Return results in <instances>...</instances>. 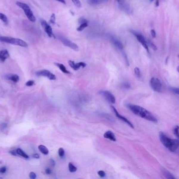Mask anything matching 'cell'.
Returning <instances> with one entry per match:
<instances>
[{
	"label": "cell",
	"mask_w": 179,
	"mask_h": 179,
	"mask_svg": "<svg viewBox=\"0 0 179 179\" xmlns=\"http://www.w3.org/2000/svg\"><path fill=\"white\" fill-rule=\"evenodd\" d=\"M88 22L87 21L85 18H81L79 20V23L80 24H83V23H88Z\"/></svg>",
	"instance_id": "34"
},
{
	"label": "cell",
	"mask_w": 179,
	"mask_h": 179,
	"mask_svg": "<svg viewBox=\"0 0 179 179\" xmlns=\"http://www.w3.org/2000/svg\"><path fill=\"white\" fill-rule=\"evenodd\" d=\"M16 152L17 153L18 155L21 156V157H23V158H26V159H28V158H29V156H28V155H27V154H26V153L21 149H17L16 150Z\"/></svg>",
	"instance_id": "19"
},
{
	"label": "cell",
	"mask_w": 179,
	"mask_h": 179,
	"mask_svg": "<svg viewBox=\"0 0 179 179\" xmlns=\"http://www.w3.org/2000/svg\"><path fill=\"white\" fill-rule=\"evenodd\" d=\"M7 171V168L5 166H3L0 168V173H4Z\"/></svg>",
	"instance_id": "36"
},
{
	"label": "cell",
	"mask_w": 179,
	"mask_h": 179,
	"mask_svg": "<svg viewBox=\"0 0 179 179\" xmlns=\"http://www.w3.org/2000/svg\"><path fill=\"white\" fill-rule=\"evenodd\" d=\"M159 4V0H156V2H155V6L156 7H158Z\"/></svg>",
	"instance_id": "45"
},
{
	"label": "cell",
	"mask_w": 179,
	"mask_h": 179,
	"mask_svg": "<svg viewBox=\"0 0 179 179\" xmlns=\"http://www.w3.org/2000/svg\"><path fill=\"white\" fill-rule=\"evenodd\" d=\"M110 41L111 43H113V44L115 45V46L116 47L119 51H124V46L122 44V43L120 42L119 40H117L116 38H113V36L111 37Z\"/></svg>",
	"instance_id": "13"
},
{
	"label": "cell",
	"mask_w": 179,
	"mask_h": 179,
	"mask_svg": "<svg viewBox=\"0 0 179 179\" xmlns=\"http://www.w3.org/2000/svg\"><path fill=\"white\" fill-rule=\"evenodd\" d=\"M69 66L75 71H77L78 69H80V67L84 68L86 66V64L84 62H79L77 63H75L73 60H69Z\"/></svg>",
	"instance_id": "12"
},
{
	"label": "cell",
	"mask_w": 179,
	"mask_h": 179,
	"mask_svg": "<svg viewBox=\"0 0 179 179\" xmlns=\"http://www.w3.org/2000/svg\"><path fill=\"white\" fill-rule=\"evenodd\" d=\"M0 20L5 24L8 23V18H7V16L2 13H0Z\"/></svg>",
	"instance_id": "21"
},
{
	"label": "cell",
	"mask_w": 179,
	"mask_h": 179,
	"mask_svg": "<svg viewBox=\"0 0 179 179\" xmlns=\"http://www.w3.org/2000/svg\"><path fill=\"white\" fill-rule=\"evenodd\" d=\"M71 1L76 7H82V4L80 0H71Z\"/></svg>",
	"instance_id": "27"
},
{
	"label": "cell",
	"mask_w": 179,
	"mask_h": 179,
	"mask_svg": "<svg viewBox=\"0 0 179 179\" xmlns=\"http://www.w3.org/2000/svg\"><path fill=\"white\" fill-rule=\"evenodd\" d=\"M122 87H124V88L128 89L130 88V84H129L128 83H124L122 85Z\"/></svg>",
	"instance_id": "35"
},
{
	"label": "cell",
	"mask_w": 179,
	"mask_h": 179,
	"mask_svg": "<svg viewBox=\"0 0 179 179\" xmlns=\"http://www.w3.org/2000/svg\"><path fill=\"white\" fill-rule=\"evenodd\" d=\"M16 4L17 5L18 7H20L21 9H22L23 11L24 12L25 15L27 16V18L30 21L32 22H35V16L34 15L33 12L31 10V8L29 7L28 5L24 3L21 2H16Z\"/></svg>",
	"instance_id": "4"
},
{
	"label": "cell",
	"mask_w": 179,
	"mask_h": 179,
	"mask_svg": "<svg viewBox=\"0 0 179 179\" xmlns=\"http://www.w3.org/2000/svg\"><path fill=\"white\" fill-rule=\"evenodd\" d=\"M98 175L100 178H104L106 176V173L104 171H99L97 172Z\"/></svg>",
	"instance_id": "30"
},
{
	"label": "cell",
	"mask_w": 179,
	"mask_h": 179,
	"mask_svg": "<svg viewBox=\"0 0 179 179\" xmlns=\"http://www.w3.org/2000/svg\"><path fill=\"white\" fill-rule=\"evenodd\" d=\"M159 137L162 144L172 152H175L179 148V141L178 139H173L168 137L163 132L159 133Z\"/></svg>",
	"instance_id": "2"
},
{
	"label": "cell",
	"mask_w": 179,
	"mask_h": 179,
	"mask_svg": "<svg viewBox=\"0 0 179 179\" xmlns=\"http://www.w3.org/2000/svg\"><path fill=\"white\" fill-rule=\"evenodd\" d=\"M150 33L151 35L152 36L153 38H155L156 37V33H155V31L154 29H151Z\"/></svg>",
	"instance_id": "37"
},
{
	"label": "cell",
	"mask_w": 179,
	"mask_h": 179,
	"mask_svg": "<svg viewBox=\"0 0 179 179\" xmlns=\"http://www.w3.org/2000/svg\"><path fill=\"white\" fill-rule=\"evenodd\" d=\"M133 33L136 37L138 41L140 42V43L143 46L144 48L146 49L147 51L149 53V47L148 45H147V42H146V40L144 38V36L142 35L141 34L138 33H136L135 32H133Z\"/></svg>",
	"instance_id": "10"
},
{
	"label": "cell",
	"mask_w": 179,
	"mask_h": 179,
	"mask_svg": "<svg viewBox=\"0 0 179 179\" xmlns=\"http://www.w3.org/2000/svg\"><path fill=\"white\" fill-rule=\"evenodd\" d=\"M10 57L9 52L7 49L0 51V61L4 62Z\"/></svg>",
	"instance_id": "14"
},
{
	"label": "cell",
	"mask_w": 179,
	"mask_h": 179,
	"mask_svg": "<svg viewBox=\"0 0 179 179\" xmlns=\"http://www.w3.org/2000/svg\"><path fill=\"white\" fill-rule=\"evenodd\" d=\"M56 21V16L55 14L53 13L52 15H51L50 20H49V23L52 24H55Z\"/></svg>",
	"instance_id": "26"
},
{
	"label": "cell",
	"mask_w": 179,
	"mask_h": 179,
	"mask_svg": "<svg viewBox=\"0 0 179 179\" xmlns=\"http://www.w3.org/2000/svg\"><path fill=\"white\" fill-rule=\"evenodd\" d=\"M33 157L34 158H36V159H39L40 158V155H38V153H35L34 155H33Z\"/></svg>",
	"instance_id": "41"
},
{
	"label": "cell",
	"mask_w": 179,
	"mask_h": 179,
	"mask_svg": "<svg viewBox=\"0 0 179 179\" xmlns=\"http://www.w3.org/2000/svg\"><path fill=\"white\" fill-rule=\"evenodd\" d=\"M100 94L105 98L107 101L109 102L111 104H115L116 99L114 96L110 92L107 91H102L100 92Z\"/></svg>",
	"instance_id": "9"
},
{
	"label": "cell",
	"mask_w": 179,
	"mask_h": 179,
	"mask_svg": "<svg viewBox=\"0 0 179 179\" xmlns=\"http://www.w3.org/2000/svg\"><path fill=\"white\" fill-rule=\"evenodd\" d=\"M173 133L177 138H179V126H177L173 129Z\"/></svg>",
	"instance_id": "28"
},
{
	"label": "cell",
	"mask_w": 179,
	"mask_h": 179,
	"mask_svg": "<svg viewBox=\"0 0 179 179\" xmlns=\"http://www.w3.org/2000/svg\"><path fill=\"white\" fill-rule=\"evenodd\" d=\"M38 148L39 149V150L40 151V152L42 153L43 154H44L45 155H47L49 154V150H48V149L45 146H43V145H40V146H38Z\"/></svg>",
	"instance_id": "18"
},
{
	"label": "cell",
	"mask_w": 179,
	"mask_h": 179,
	"mask_svg": "<svg viewBox=\"0 0 179 179\" xmlns=\"http://www.w3.org/2000/svg\"><path fill=\"white\" fill-rule=\"evenodd\" d=\"M7 124H5V123H3V124H1V128L2 129H4L6 128L7 127Z\"/></svg>",
	"instance_id": "38"
},
{
	"label": "cell",
	"mask_w": 179,
	"mask_h": 179,
	"mask_svg": "<svg viewBox=\"0 0 179 179\" xmlns=\"http://www.w3.org/2000/svg\"><path fill=\"white\" fill-rule=\"evenodd\" d=\"M146 42H147L148 46L150 47L151 48L153 49L154 51H157V47L152 42H151V41H149V40H147V41L146 40Z\"/></svg>",
	"instance_id": "23"
},
{
	"label": "cell",
	"mask_w": 179,
	"mask_h": 179,
	"mask_svg": "<svg viewBox=\"0 0 179 179\" xmlns=\"http://www.w3.org/2000/svg\"><path fill=\"white\" fill-rule=\"evenodd\" d=\"M45 172L46 173L47 175H51V173H52V170H51L50 169H47L45 170Z\"/></svg>",
	"instance_id": "39"
},
{
	"label": "cell",
	"mask_w": 179,
	"mask_h": 179,
	"mask_svg": "<svg viewBox=\"0 0 179 179\" xmlns=\"http://www.w3.org/2000/svg\"><path fill=\"white\" fill-rule=\"evenodd\" d=\"M104 137L105 138H106V139H109L111 141H116V138L115 137V135L111 131H107V132L105 133V134L104 135Z\"/></svg>",
	"instance_id": "15"
},
{
	"label": "cell",
	"mask_w": 179,
	"mask_h": 179,
	"mask_svg": "<svg viewBox=\"0 0 179 179\" xmlns=\"http://www.w3.org/2000/svg\"><path fill=\"white\" fill-rule=\"evenodd\" d=\"M150 86L153 91L156 92H160L161 91L162 84L158 78L152 77L150 80Z\"/></svg>",
	"instance_id": "7"
},
{
	"label": "cell",
	"mask_w": 179,
	"mask_h": 179,
	"mask_svg": "<svg viewBox=\"0 0 179 179\" xmlns=\"http://www.w3.org/2000/svg\"><path fill=\"white\" fill-rule=\"evenodd\" d=\"M151 1H153V0H150Z\"/></svg>",
	"instance_id": "46"
},
{
	"label": "cell",
	"mask_w": 179,
	"mask_h": 179,
	"mask_svg": "<svg viewBox=\"0 0 179 179\" xmlns=\"http://www.w3.org/2000/svg\"><path fill=\"white\" fill-rule=\"evenodd\" d=\"M127 107L135 115H137L144 119L154 122H157L158 121L154 115H153L150 111L142 107L133 104H128Z\"/></svg>",
	"instance_id": "1"
},
{
	"label": "cell",
	"mask_w": 179,
	"mask_h": 179,
	"mask_svg": "<svg viewBox=\"0 0 179 179\" xmlns=\"http://www.w3.org/2000/svg\"><path fill=\"white\" fill-rule=\"evenodd\" d=\"M134 71H135V75L137 76V77H140V76H141V73H140V69L138 67H135Z\"/></svg>",
	"instance_id": "25"
},
{
	"label": "cell",
	"mask_w": 179,
	"mask_h": 179,
	"mask_svg": "<svg viewBox=\"0 0 179 179\" xmlns=\"http://www.w3.org/2000/svg\"><path fill=\"white\" fill-rule=\"evenodd\" d=\"M34 84V82L33 80H29L28 82H27L26 85L27 86H32Z\"/></svg>",
	"instance_id": "33"
},
{
	"label": "cell",
	"mask_w": 179,
	"mask_h": 179,
	"mask_svg": "<svg viewBox=\"0 0 179 179\" xmlns=\"http://www.w3.org/2000/svg\"><path fill=\"white\" fill-rule=\"evenodd\" d=\"M7 79L11 80L14 83H18L20 80L19 76L15 74H9L7 76Z\"/></svg>",
	"instance_id": "16"
},
{
	"label": "cell",
	"mask_w": 179,
	"mask_h": 179,
	"mask_svg": "<svg viewBox=\"0 0 179 179\" xmlns=\"http://www.w3.org/2000/svg\"><path fill=\"white\" fill-rule=\"evenodd\" d=\"M111 108L113 109V111L115 113V115H116L117 117L119 119L122 120V121L124 122L125 123H126L128 125L130 126L131 128H132L133 129L135 128L133 124L128 119H127L126 118L124 117V116H122V115H120L119 113L118 112L117 110L116 109V108L115 107H114L113 106H111Z\"/></svg>",
	"instance_id": "11"
},
{
	"label": "cell",
	"mask_w": 179,
	"mask_h": 179,
	"mask_svg": "<svg viewBox=\"0 0 179 179\" xmlns=\"http://www.w3.org/2000/svg\"><path fill=\"white\" fill-rule=\"evenodd\" d=\"M55 64L60 69V70L62 71L63 73L66 74H70V72L68 70H67L66 67L64 65L60 64V63H55Z\"/></svg>",
	"instance_id": "17"
},
{
	"label": "cell",
	"mask_w": 179,
	"mask_h": 179,
	"mask_svg": "<svg viewBox=\"0 0 179 179\" xmlns=\"http://www.w3.org/2000/svg\"><path fill=\"white\" fill-rule=\"evenodd\" d=\"M40 22L43 29H44V30L45 32V33L47 34V35L49 36V38H55V36L54 34L53 29L52 27L50 26V25L46 21L43 19H41Z\"/></svg>",
	"instance_id": "6"
},
{
	"label": "cell",
	"mask_w": 179,
	"mask_h": 179,
	"mask_svg": "<svg viewBox=\"0 0 179 179\" xmlns=\"http://www.w3.org/2000/svg\"><path fill=\"white\" fill-rule=\"evenodd\" d=\"M51 164H52V165H53V166H55V161H54V160L51 159Z\"/></svg>",
	"instance_id": "44"
},
{
	"label": "cell",
	"mask_w": 179,
	"mask_h": 179,
	"mask_svg": "<svg viewBox=\"0 0 179 179\" xmlns=\"http://www.w3.org/2000/svg\"><path fill=\"white\" fill-rule=\"evenodd\" d=\"M36 75L38 76H44L49 78V80H54L56 79V76L48 70H42L36 72Z\"/></svg>",
	"instance_id": "8"
},
{
	"label": "cell",
	"mask_w": 179,
	"mask_h": 179,
	"mask_svg": "<svg viewBox=\"0 0 179 179\" xmlns=\"http://www.w3.org/2000/svg\"><path fill=\"white\" fill-rule=\"evenodd\" d=\"M10 153H11L12 155H15V156H17L18 155V154H17V153L16 152V150H12L10 151Z\"/></svg>",
	"instance_id": "40"
},
{
	"label": "cell",
	"mask_w": 179,
	"mask_h": 179,
	"mask_svg": "<svg viewBox=\"0 0 179 179\" xmlns=\"http://www.w3.org/2000/svg\"><path fill=\"white\" fill-rule=\"evenodd\" d=\"M58 155H60V157H61V158L64 156L65 151L64 149L60 148L58 149Z\"/></svg>",
	"instance_id": "29"
},
{
	"label": "cell",
	"mask_w": 179,
	"mask_h": 179,
	"mask_svg": "<svg viewBox=\"0 0 179 179\" xmlns=\"http://www.w3.org/2000/svg\"><path fill=\"white\" fill-rule=\"evenodd\" d=\"M87 27H88V23H83V24H81L80 27H78L77 29V30L78 31H82L83 30H84V29H85Z\"/></svg>",
	"instance_id": "24"
},
{
	"label": "cell",
	"mask_w": 179,
	"mask_h": 179,
	"mask_svg": "<svg viewBox=\"0 0 179 179\" xmlns=\"http://www.w3.org/2000/svg\"><path fill=\"white\" fill-rule=\"evenodd\" d=\"M162 172H163L164 176L166 177V178L169 179H175V177L173 176V175H171L169 172H168V171L164 170L162 171Z\"/></svg>",
	"instance_id": "20"
},
{
	"label": "cell",
	"mask_w": 179,
	"mask_h": 179,
	"mask_svg": "<svg viewBox=\"0 0 179 179\" xmlns=\"http://www.w3.org/2000/svg\"><path fill=\"white\" fill-rule=\"evenodd\" d=\"M116 1H117V2L119 4H122L124 2V0H116Z\"/></svg>",
	"instance_id": "42"
},
{
	"label": "cell",
	"mask_w": 179,
	"mask_h": 179,
	"mask_svg": "<svg viewBox=\"0 0 179 179\" xmlns=\"http://www.w3.org/2000/svg\"><path fill=\"white\" fill-rule=\"evenodd\" d=\"M55 1H57L58 2H60L62 3H63L64 4H66V2H65V0H55Z\"/></svg>",
	"instance_id": "43"
},
{
	"label": "cell",
	"mask_w": 179,
	"mask_h": 179,
	"mask_svg": "<svg viewBox=\"0 0 179 179\" xmlns=\"http://www.w3.org/2000/svg\"><path fill=\"white\" fill-rule=\"evenodd\" d=\"M69 171L71 173L75 172L77 171V168L71 163H69Z\"/></svg>",
	"instance_id": "22"
},
{
	"label": "cell",
	"mask_w": 179,
	"mask_h": 179,
	"mask_svg": "<svg viewBox=\"0 0 179 179\" xmlns=\"http://www.w3.org/2000/svg\"><path fill=\"white\" fill-rule=\"evenodd\" d=\"M29 178L31 179H35L36 178V175L33 172H31L29 173Z\"/></svg>",
	"instance_id": "32"
},
{
	"label": "cell",
	"mask_w": 179,
	"mask_h": 179,
	"mask_svg": "<svg viewBox=\"0 0 179 179\" xmlns=\"http://www.w3.org/2000/svg\"><path fill=\"white\" fill-rule=\"evenodd\" d=\"M0 42H3L7 44L14 45L16 46L23 47H27L28 46V44L27 42L24 41L16 38L8 37V36H0Z\"/></svg>",
	"instance_id": "3"
},
{
	"label": "cell",
	"mask_w": 179,
	"mask_h": 179,
	"mask_svg": "<svg viewBox=\"0 0 179 179\" xmlns=\"http://www.w3.org/2000/svg\"><path fill=\"white\" fill-rule=\"evenodd\" d=\"M58 38L61 41L62 43L65 46L68 47L69 48H71V49H72L74 51H78L79 50V47L75 43L67 39L66 38H64L62 36H58Z\"/></svg>",
	"instance_id": "5"
},
{
	"label": "cell",
	"mask_w": 179,
	"mask_h": 179,
	"mask_svg": "<svg viewBox=\"0 0 179 179\" xmlns=\"http://www.w3.org/2000/svg\"><path fill=\"white\" fill-rule=\"evenodd\" d=\"M170 89L172 91L173 93L175 94H177V95H179V89L178 88H173V87H171Z\"/></svg>",
	"instance_id": "31"
}]
</instances>
